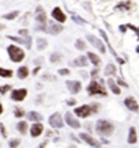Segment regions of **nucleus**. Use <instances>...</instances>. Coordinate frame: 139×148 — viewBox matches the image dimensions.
<instances>
[{"label": "nucleus", "mask_w": 139, "mask_h": 148, "mask_svg": "<svg viewBox=\"0 0 139 148\" xmlns=\"http://www.w3.org/2000/svg\"><path fill=\"white\" fill-rule=\"evenodd\" d=\"M87 59H90V61L93 62L94 65H100V62H101V60H100V57L98 56H95L94 53H87Z\"/></svg>", "instance_id": "nucleus-20"}, {"label": "nucleus", "mask_w": 139, "mask_h": 148, "mask_svg": "<svg viewBox=\"0 0 139 148\" xmlns=\"http://www.w3.org/2000/svg\"><path fill=\"white\" fill-rule=\"evenodd\" d=\"M128 143H130V144H135V143H136V129H135V128H131V129H130Z\"/></svg>", "instance_id": "nucleus-18"}, {"label": "nucleus", "mask_w": 139, "mask_h": 148, "mask_svg": "<svg viewBox=\"0 0 139 148\" xmlns=\"http://www.w3.org/2000/svg\"><path fill=\"white\" fill-rule=\"evenodd\" d=\"M0 129L3 132V136H6V129H4V125H3V124H0Z\"/></svg>", "instance_id": "nucleus-36"}, {"label": "nucleus", "mask_w": 139, "mask_h": 148, "mask_svg": "<svg viewBox=\"0 0 139 148\" xmlns=\"http://www.w3.org/2000/svg\"><path fill=\"white\" fill-rule=\"evenodd\" d=\"M75 46H76V48H78V49L83 50V49H85V42H83L82 39H76V42H75Z\"/></svg>", "instance_id": "nucleus-26"}, {"label": "nucleus", "mask_w": 139, "mask_h": 148, "mask_svg": "<svg viewBox=\"0 0 139 148\" xmlns=\"http://www.w3.org/2000/svg\"><path fill=\"white\" fill-rule=\"evenodd\" d=\"M60 57H62V56L59 55V53H53V55H51V61L52 62H57L59 60H60Z\"/></svg>", "instance_id": "nucleus-28"}, {"label": "nucleus", "mask_w": 139, "mask_h": 148, "mask_svg": "<svg viewBox=\"0 0 139 148\" xmlns=\"http://www.w3.org/2000/svg\"><path fill=\"white\" fill-rule=\"evenodd\" d=\"M45 30L48 31V33H51V34H59V33H62V31H63V26L53 23V25H51L48 29H45Z\"/></svg>", "instance_id": "nucleus-15"}, {"label": "nucleus", "mask_w": 139, "mask_h": 148, "mask_svg": "<svg viewBox=\"0 0 139 148\" xmlns=\"http://www.w3.org/2000/svg\"><path fill=\"white\" fill-rule=\"evenodd\" d=\"M7 50H8L10 59H11L14 62H19V61H22V60L25 59V53H23V50L21 49V48H18V46H15V45H10Z\"/></svg>", "instance_id": "nucleus-1"}, {"label": "nucleus", "mask_w": 139, "mask_h": 148, "mask_svg": "<svg viewBox=\"0 0 139 148\" xmlns=\"http://www.w3.org/2000/svg\"><path fill=\"white\" fill-rule=\"evenodd\" d=\"M124 103H126V106L130 109V110H132V111H138L139 110L138 102H136V101H135L132 97H128V98H126Z\"/></svg>", "instance_id": "nucleus-13"}, {"label": "nucleus", "mask_w": 139, "mask_h": 148, "mask_svg": "<svg viewBox=\"0 0 139 148\" xmlns=\"http://www.w3.org/2000/svg\"><path fill=\"white\" fill-rule=\"evenodd\" d=\"M37 20H38V22H41V23H45V20H46V16H45L44 11H41V14H38V15H37Z\"/></svg>", "instance_id": "nucleus-25"}, {"label": "nucleus", "mask_w": 139, "mask_h": 148, "mask_svg": "<svg viewBox=\"0 0 139 148\" xmlns=\"http://www.w3.org/2000/svg\"><path fill=\"white\" fill-rule=\"evenodd\" d=\"M79 137H81V139H82L85 143H87L90 147L101 148V144H100V141H98V140H95L94 137H91V136L87 135V133H81V135H79Z\"/></svg>", "instance_id": "nucleus-5"}, {"label": "nucleus", "mask_w": 139, "mask_h": 148, "mask_svg": "<svg viewBox=\"0 0 139 148\" xmlns=\"http://www.w3.org/2000/svg\"><path fill=\"white\" fill-rule=\"evenodd\" d=\"M87 91L90 95H107V90L97 80H91V83L87 87Z\"/></svg>", "instance_id": "nucleus-4"}, {"label": "nucleus", "mask_w": 139, "mask_h": 148, "mask_svg": "<svg viewBox=\"0 0 139 148\" xmlns=\"http://www.w3.org/2000/svg\"><path fill=\"white\" fill-rule=\"evenodd\" d=\"M18 130L22 133V135H25L26 132H27V122H25V121H21V122L18 124Z\"/></svg>", "instance_id": "nucleus-21"}, {"label": "nucleus", "mask_w": 139, "mask_h": 148, "mask_svg": "<svg viewBox=\"0 0 139 148\" xmlns=\"http://www.w3.org/2000/svg\"><path fill=\"white\" fill-rule=\"evenodd\" d=\"M97 107H98V106H95V105H93V106H90V105H82V106H79V107H76L75 110H74V113H75L78 117L86 118V117H89V116H90L93 111L97 110Z\"/></svg>", "instance_id": "nucleus-2"}, {"label": "nucleus", "mask_w": 139, "mask_h": 148, "mask_svg": "<svg viewBox=\"0 0 139 148\" xmlns=\"http://www.w3.org/2000/svg\"><path fill=\"white\" fill-rule=\"evenodd\" d=\"M8 90H11V86H10V84H6V86L0 87V93L1 94H6Z\"/></svg>", "instance_id": "nucleus-31"}, {"label": "nucleus", "mask_w": 139, "mask_h": 148, "mask_svg": "<svg viewBox=\"0 0 139 148\" xmlns=\"http://www.w3.org/2000/svg\"><path fill=\"white\" fill-rule=\"evenodd\" d=\"M105 74L107 75H115L116 74V67H115L113 64H108L107 69H105Z\"/></svg>", "instance_id": "nucleus-23"}, {"label": "nucleus", "mask_w": 139, "mask_h": 148, "mask_svg": "<svg viewBox=\"0 0 139 148\" xmlns=\"http://www.w3.org/2000/svg\"><path fill=\"white\" fill-rule=\"evenodd\" d=\"M1 113H3V106L0 105V114H1Z\"/></svg>", "instance_id": "nucleus-39"}, {"label": "nucleus", "mask_w": 139, "mask_h": 148, "mask_svg": "<svg viewBox=\"0 0 139 148\" xmlns=\"http://www.w3.org/2000/svg\"><path fill=\"white\" fill-rule=\"evenodd\" d=\"M15 116L17 117H22L23 116V110L22 109H15Z\"/></svg>", "instance_id": "nucleus-32"}, {"label": "nucleus", "mask_w": 139, "mask_h": 148, "mask_svg": "<svg viewBox=\"0 0 139 148\" xmlns=\"http://www.w3.org/2000/svg\"><path fill=\"white\" fill-rule=\"evenodd\" d=\"M136 52H138V53H139V48H138V49H136Z\"/></svg>", "instance_id": "nucleus-41"}, {"label": "nucleus", "mask_w": 139, "mask_h": 148, "mask_svg": "<svg viewBox=\"0 0 139 148\" xmlns=\"http://www.w3.org/2000/svg\"><path fill=\"white\" fill-rule=\"evenodd\" d=\"M87 39L90 41V42L93 43L94 46H97V49L100 50L101 53H105V46H104V43L98 39V38H95V37H93V36H87Z\"/></svg>", "instance_id": "nucleus-12"}, {"label": "nucleus", "mask_w": 139, "mask_h": 148, "mask_svg": "<svg viewBox=\"0 0 139 148\" xmlns=\"http://www.w3.org/2000/svg\"><path fill=\"white\" fill-rule=\"evenodd\" d=\"M72 65H75V67H86L87 65V57H85V56L76 57L75 60L72 61Z\"/></svg>", "instance_id": "nucleus-14"}, {"label": "nucleus", "mask_w": 139, "mask_h": 148, "mask_svg": "<svg viewBox=\"0 0 139 148\" xmlns=\"http://www.w3.org/2000/svg\"><path fill=\"white\" fill-rule=\"evenodd\" d=\"M29 76V69H27V67H21L18 69V78L19 79H25V78H27Z\"/></svg>", "instance_id": "nucleus-19"}, {"label": "nucleus", "mask_w": 139, "mask_h": 148, "mask_svg": "<svg viewBox=\"0 0 139 148\" xmlns=\"http://www.w3.org/2000/svg\"><path fill=\"white\" fill-rule=\"evenodd\" d=\"M19 143H21V141H19L18 139H14V140L10 141V147H11V148H17L19 145Z\"/></svg>", "instance_id": "nucleus-29"}, {"label": "nucleus", "mask_w": 139, "mask_h": 148, "mask_svg": "<svg viewBox=\"0 0 139 148\" xmlns=\"http://www.w3.org/2000/svg\"><path fill=\"white\" fill-rule=\"evenodd\" d=\"M59 74H60V75H68V74H70V69H67V68L59 69Z\"/></svg>", "instance_id": "nucleus-33"}, {"label": "nucleus", "mask_w": 139, "mask_h": 148, "mask_svg": "<svg viewBox=\"0 0 139 148\" xmlns=\"http://www.w3.org/2000/svg\"><path fill=\"white\" fill-rule=\"evenodd\" d=\"M66 122L68 124L71 128H74V129L81 128V122H79L76 118L72 117V114H71V113H67V114H66Z\"/></svg>", "instance_id": "nucleus-9"}, {"label": "nucleus", "mask_w": 139, "mask_h": 148, "mask_svg": "<svg viewBox=\"0 0 139 148\" xmlns=\"http://www.w3.org/2000/svg\"><path fill=\"white\" fill-rule=\"evenodd\" d=\"M97 74H98V69H94V71L91 72V76H95Z\"/></svg>", "instance_id": "nucleus-38"}, {"label": "nucleus", "mask_w": 139, "mask_h": 148, "mask_svg": "<svg viewBox=\"0 0 139 148\" xmlns=\"http://www.w3.org/2000/svg\"><path fill=\"white\" fill-rule=\"evenodd\" d=\"M18 11H14V12H11V14H7V15H4V18L6 19H15L17 16H18Z\"/></svg>", "instance_id": "nucleus-27"}, {"label": "nucleus", "mask_w": 139, "mask_h": 148, "mask_svg": "<svg viewBox=\"0 0 139 148\" xmlns=\"http://www.w3.org/2000/svg\"><path fill=\"white\" fill-rule=\"evenodd\" d=\"M95 130L98 132V133H101V135H111L112 132H113V125L111 122H108L105 120H100L97 125H95Z\"/></svg>", "instance_id": "nucleus-3"}, {"label": "nucleus", "mask_w": 139, "mask_h": 148, "mask_svg": "<svg viewBox=\"0 0 139 148\" xmlns=\"http://www.w3.org/2000/svg\"><path fill=\"white\" fill-rule=\"evenodd\" d=\"M27 118L30 120V121H41L42 120V116L37 113V111H30L29 114H27Z\"/></svg>", "instance_id": "nucleus-17"}, {"label": "nucleus", "mask_w": 139, "mask_h": 148, "mask_svg": "<svg viewBox=\"0 0 139 148\" xmlns=\"http://www.w3.org/2000/svg\"><path fill=\"white\" fill-rule=\"evenodd\" d=\"M42 130H44V126H42V124H33L32 128H30V135L33 136V137H38V136L42 133Z\"/></svg>", "instance_id": "nucleus-11"}, {"label": "nucleus", "mask_w": 139, "mask_h": 148, "mask_svg": "<svg viewBox=\"0 0 139 148\" xmlns=\"http://www.w3.org/2000/svg\"><path fill=\"white\" fill-rule=\"evenodd\" d=\"M19 34H22V36H27V30H25V29H23V30L19 31Z\"/></svg>", "instance_id": "nucleus-37"}, {"label": "nucleus", "mask_w": 139, "mask_h": 148, "mask_svg": "<svg viewBox=\"0 0 139 148\" xmlns=\"http://www.w3.org/2000/svg\"><path fill=\"white\" fill-rule=\"evenodd\" d=\"M0 76H3V78H10V76H13V71L0 68Z\"/></svg>", "instance_id": "nucleus-24"}, {"label": "nucleus", "mask_w": 139, "mask_h": 148, "mask_svg": "<svg viewBox=\"0 0 139 148\" xmlns=\"http://www.w3.org/2000/svg\"><path fill=\"white\" fill-rule=\"evenodd\" d=\"M67 103H68L70 106H72V105H75V103H76V101H75V99H68V101H67Z\"/></svg>", "instance_id": "nucleus-35"}, {"label": "nucleus", "mask_w": 139, "mask_h": 148, "mask_svg": "<svg viewBox=\"0 0 139 148\" xmlns=\"http://www.w3.org/2000/svg\"><path fill=\"white\" fill-rule=\"evenodd\" d=\"M26 95H27V90L26 88H19V90H14L13 94H11V98L17 102H21L26 98Z\"/></svg>", "instance_id": "nucleus-7"}, {"label": "nucleus", "mask_w": 139, "mask_h": 148, "mask_svg": "<svg viewBox=\"0 0 139 148\" xmlns=\"http://www.w3.org/2000/svg\"><path fill=\"white\" fill-rule=\"evenodd\" d=\"M67 87H68L70 93L78 94L79 91H81V88H82V84H81V82H71V80H68V82H67Z\"/></svg>", "instance_id": "nucleus-10"}, {"label": "nucleus", "mask_w": 139, "mask_h": 148, "mask_svg": "<svg viewBox=\"0 0 139 148\" xmlns=\"http://www.w3.org/2000/svg\"><path fill=\"white\" fill-rule=\"evenodd\" d=\"M3 29H4V26H3V25H0V30H3Z\"/></svg>", "instance_id": "nucleus-40"}, {"label": "nucleus", "mask_w": 139, "mask_h": 148, "mask_svg": "<svg viewBox=\"0 0 139 148\" xmlns=\"http://www.w3.org/2000/svg\"><path fill=\"white\" fill-rule=\"evenodd\" d=\"M72 19H74V20H76L78 23H85V20H83V19H81L79 16H76V15H72Z\"/></svg>", "instance_id": "nucleus-34"}, {"label": "nucleus", "mask_w": 139, "mask_h": 148, "mask_svg": "<svg viewBox=\"0 0 139 148\" xmlns=\"http://www.w3.org/2000/svg\"><path fill=\"white\" fill-rule=\"evenodd\" d=\"M108 86H109V88L112 90V93L116 94V95H119V94L121 93V91H120V87L115 83L113 79H108Z\"/></svg>", "instance_id": "nucleus-16"}, {"label": "nucleus", "mask_w": 139, "mask_h": 148, "mask_svg": "<svg viewBox=\"0 0 139 148\" xmlns=\"http://www.w3.org/2000/svg\"><path fill=\"white\" fill-rule=\"evenodd\" d=\"M46 45H48L46 39H44V38H38V39H37V48H38V49H45V48H46Z\"/></svg>", "instance_id": "nucleus-22"}, {"label": "nucleus", "mask_w": 139, "mask_h": 148, "mask_svg": "<svg viewBox=\"0 0 139 148\" xmlns=\"http://www.w3.org/2000/svg\"><path fill=\"white\" fill-rule=\"evenodd\" d=\"M52 18L56 19L57 22H60V23H63V22H66V19H67V16L64 15L63 10L60 8V7H56L53 11H52Z\"/></svg>", "instance_id": "nucleus-8"}, {"label": "nucleus", "mask_w": 139, "mask_h": 148, "mask_svg": "<svg viewBox=\"0 0 139 148\" xmlns=\"http://www.w3.org/2000/svg\"><path fill=\"white\" fill-rule=\"evenodd\" d=\"M49 125L52 128H62L63 126V118L60 116V113H53L49 117Z\"/></svg>", "instance_id": "nucleus-6"}, {"label": "nucleus", "mask_w": 139, "mask_h": 148, "mask_svg": "<svg viewBox=\"0 0 139 148\" xmlns=\"http://www.w3.org/2000/svg\"><path fill=\"white\" fill-rule=\"evenodd\" d=\"M119 10H128L130 8V3H120L119 6H117Z\"/></svg>", "instance_id": "nucleus-30"}]
</instances>
